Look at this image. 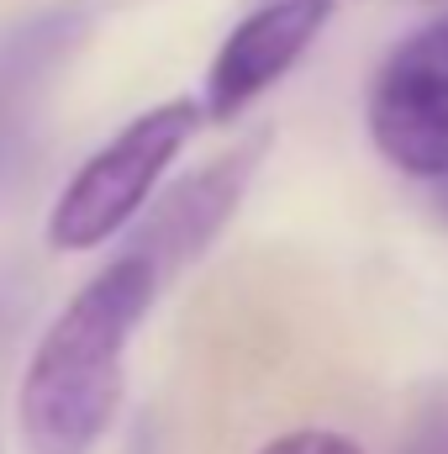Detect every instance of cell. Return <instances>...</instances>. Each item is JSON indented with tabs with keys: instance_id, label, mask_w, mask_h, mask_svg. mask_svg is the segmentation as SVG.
<instances>
[{
	"instance_id": "9",
	"label": "cell",
	"mask_w": 448,
	"mask_h": 454,
	"mask_svg": "<svg viewBox=\"0 0 448 454\" xmlns=\"http://www.w3.org/2000/svg\"><path fill=\"white\" fill-rule=\"evenodd\" d=\"M433 207H438V217L448 223V180H438V191H433Z\"/></svg>"
},
{
	"instance_id": "3",
	"label": "cell",
	"mask_w": 448,
	"mask_h": 454,
	"mask_svg": "<svg viewBox=\"0 0 448 454\" xmlns=\"http://www.w3.org/2000/svg\"><path fill=\"white\" fill-rule=\"evenodd\" d=\"M369 143L412 180H448V16L406 32L369 85Z\"/></svg>"
},
{
	"instance_id": "6",
	"label": "cell",
	"mask_w": 448,
	"mask_h": 454,
	"mask_svg": "<svg viewBox=\"0 0 448 454\" xmlns=\"http://www.w3.org/2000/svg\"><path fill=\"white\" fill-rule=\"evenodd\" d=\"M85 21H90L85 5H58V11L32 16L27 27H16L0 43V169L16 164V153L32 132V116L48 96V80L80 48Z\"/></svg>"
},
{
	"instance_id": "8",
	"label": "cell",
	"mask_w": 448,
	"mask_h": 454,
	"mask_svg": "<svg viewBox=\"0 0 448 454\" xmlns=\"http://www.w3.org/2000/svg\"><path fill=\"white\" fill-rule=\"evenodd\" d=\"M253 454H364V450L337 428H290V434H274L269 444H259Z\"/></svg>"
},
{
	"instance_id": "7",
	"label": "cell",
	"mask_w": 448,
	"mask_h": 454,
	"mask_svg": "<svg viewBox=\"0 0 448 454\" xmlns=\"http://www.w3.org/2000/svg\"><path fill=\"white\" fill-rule=\"evenodd\" d=\"M396 454H448V386H433L417 402V412H412Z\"/></svg>"
},
{
	"instance_id": "2",
	"label": "cell",
	"mask_w": 448,
	"mask_h": 454,
	"mask_svg": "<svg viewBox=\"0 0 448 454\" xmlns=\"http://www.w3.org/2000/svg\"><path fill=\"white\" fill-rule=\"evenodd\" d=\"M201 101L190 96H169L148 112H137L112 143H101L58 191L53 212H48V248L58 254H90L101 243H112L116 232L137 223L164 180V169L180 159V148L190 143Z\"/></svg>"
},
{
	"instance_id": "5",
	"label": "cell",
	"mask_w": 448,
	"mask_h": 454,
	"mask_svg": "<svg viewBox=\"0 0 448 454\" xmlns=\"http://www.w3.org/2000/svg\"><path fill=\"white\" fill-rule=\"evenodd\" d=\"M337 0H264L253 5L232 32L222 37L212 69H206V121L232 127L264 90H274L328 32Z\"/></svg>"
},
{
	"instance_id": "4",
	"label": "cell",
	"mask_w": 448,
	"mask_h": 454,
	"mask_svg": "<svg viewBox=\"0 0 448 454\" xmlns=\"http://www.w3.org/2000/svg\"><path fill=\"white\" fill-rule=\"evenodd\" d=\"M264 148H269V132H248L243 143H232L227 153L206 159L201 169L169 180V185L148 201L143 223L132 227L127 254L148 259V264L158 270V280H169L174 270H185L190 259H201V254L212 248V238L232 223V212L243 207Z\"/></svg>"
},
{
	"instance_id": "1",
	"label": "cell",
	"mask_w": 448,
	"mask_h": 454,
	"mask_svg": "<svg viewBox=\"0 0 448 454\" xmlns=\"http://www.w3.org/2000/svg\"><path fill=\"white\" fill-rule=\"evenodd\" d=\"M153 296L158 270L137 254H116L64 301L16 391V423L32 454H90L106 439L127 391V343Z\"/></svg>"
}]
</instances>
